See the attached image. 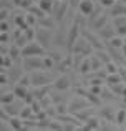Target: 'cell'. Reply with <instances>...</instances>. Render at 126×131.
Wrapping results in <instances>:
<instances>
[{"mask_svg": "<svg viewBox=\"0 0 126 131\" xmlns=\"http://www.w3.org/2000/svg\"><path fill=\"white\" fill-rule=\"evenodd\" d=\"M116 28V35L126 37V15H118L113 17V22H111Z\"/></svg>", "mask_w": 126, "mask_h": 131, "instance_id": "obj_11", "label": "cell"}, {"mask_svg": "<svg viewBox=\"0 0 126 131\" xmlns=\"http://www.w3.org/2000/svg\"><path fill=\"white\" fill-rule=\"evenodd\" d=\"M37 40H38V42L48 50V48L52 47L53 40H55V32H53V28L38 27V28H37Z\"/></svg>", "mask_w": 126, "mask_h": 131, "instance_id": "obj_4", "label": "cell"}, {"mask_svg": "<svg viewBox=\"0 0 126 131\" xmlns=\"http://www.w3.org/2000/svg\"><path fill=\"white\" fill-rule=\"evenodd\" d=\"M15 95H17V98H20V100H25L27 98V95L30 93V86H23V85H18L17 83V86H15Z\"/></svg>", "mask_w": 126, "mask_h": 131, "instance_id": "obj_27", "label": "cell"}, {"mask_svg": "<svg viewBox=\"0 0 126 131\" xmlns=\"http://www.w3.org/2000/svg\"><path fill=\"white\" fill-rule=\"evenodd\" d=\"M38 27H45V28H55V17L45 15L38 18Z\"/></svg>", "mask_w": 126, "mask_h": 131, "instance_id": "obj_22", "label": "cell"}, {"mask_svg": "<svg viewBox=\"0 0 126 131\" xmlns=\"http://www.w3.org/2000/svg\"><path fill=\"white\" fill-rule=\"evenodd\" d=\"M124 129H126V123H124Z\"/></svg>", "mask_w": 126, "mask_h": 131, "instance_id": "obj_47", "label": "cell"}, {"mask_svg": "<svg viewBox=\"0 0 126 131\" xmlns=\"http://www.w3.org/2000/svg\"><path fill=\"white\" fill-rule=\"evenodd\" d=\"M45 51H47V48L38 40H33V42H28L22 48V55L20 57H35V55L42 57V55H45Z\"/></svg>", "mask_w": 126, "mask_h": 131, "instance_id": "obj_5", "label": "cell"}, {"mask_svg": "<svg viewBox=\"0 0 126 131\" xmlns=\"http://www.w3.org/2000/svg\"><path fill=\"white\" fill-rule=\"evenodd\" d=\"M43 63H45V68H47V70H53V68H56V60L52 57V55L43 57Z\"/></svg>", "mask_w": 126, "mask_h": 131, "instance_id": "obj_34", "label": "cell"}, {"mask_svg": "<svg viewBox=\"0 0 126 131\" xmlns=\"http://www.w3.org/2000/svg\"><path fill=\"white\" fill-rule=\"evenodd\" d=\"M0 40H2V43H8V40H10L8 32H2V35H0Z\"/></svg>", "mask_w": 126, "mask_h": 131, "instance_id": "obj_42", "label": "cell"}, {"mask_svg": "<svg viewBox=\"0 0 126 131\" xmlns=\"http://www.w3.org/2000/svg\"><path fill=\"white\" fill-rule=\"evenodd\" d=\"M20 118L22 119H30V118H37L35 111H33L32 105H25L22 108V111H20Z\"/></svg>", "mask_w": 126, "mask_h": 131, "instance_id": "obj_24", "label": "cell"}, {"mask_svg": "<svg viewBox=\"0 0 126 131\" xmlns=\"http://www.w3.org/2000/svg\"><path fill=\"white\" fill-rule=\"evenodd\" d=\"M90 58H91V68H93V71H98V70H101V68H105V63L95 53H93V57H90Z\"/></svg>", "mask_w": 126, "mask_h": 131, "instance_id": "obj_33", "label": "cell"}, {"mask_svg": "<svg viewBox=\"0 0 126 131\" xmlns=\"http://www.w3.org/2000/svg\"><path fill=\"white\" fill-rule=\"evenodd\" d=\"M18 85H23V86H32V78H30V73H23L22 77L17 81Z\"/></svg>", "mask_w": 126, "mask_h": 131, "instance_id": "obj_37", "label": "cell"}, {"mask_svg": "<svg viewBox=\"0 0 126 131\" xmlns=\"http://www.w3.org/2000/svg\"><path fill=\"white\" fill-rule=\"evenodd\" d=\"M106 23H110V13L103 12V13H100V15L91 22V27H93V30H96V32H98V30H101Z\"/></svg>", "mask_w": 126, "mask_h": 131, "instance_id": "obj_12", "label": "cell"}, {"mask_svg": "<svg viewBox=\"0 0 126 131\" xmlns=\"http://www.w3.org/2000/svg\"><path fill=\"white\" fill-rule=\"evenodd\" d=\"M8 8H3V7H2V12H0V17H2V20H7V18H8Z\"/></svg>", "mask_w": 126, "mask_h": 131, "instance_id": "obj_43", "label": "cell"}, {"mask_svg": "<svg viewBox=\"0 0 126 131\" xmlns=\"http://www.w3.org/2000/svg\"><path fill=\"white\" fill-rule=\"evenodd\" d=\"M86 106H91V101L88 98H85V96H80V95H75L73 98L70 100V103H68V113H76L80 111V110L86 108Z\"/></svg>", "mask_w": 126, "mask_h": 131, "instance_id": "obj_6", "label": "cell"}, {"mask_svg": "<svg viewBox=\"0 0 126 131\" xmlns=\"http://www.w3.org/2000/svg\"><path fill=\"white\" fill-rule=\"evenodd\" d=\"M100 115L103 116V119H108V121L114 123V118H116V110L113 106H103L100 110Z\"/></svg>", "mask_w": 126, "mask_h": 131, "instance_id": "obj_18", "label": "cell"}, {"mask_svg": "<svg viewBox=\"0 0 126 131\" xmlns=\"http://www.w3.org/2000/svg\"><path fill=\"white\" fill-rule=\"evenodd\" d=\"M73 65V58H71V53L68 55V57H65L62 61H60L58 65H56V70L62 71V73H65L66 70H70V67Z\"/></svg>", "mask_w": 126, "mask_h": 131, "instance_id": "obj_21", "label": "cell"}, {"mask_svg": "<svg viewBox=\"0 0 126 131\" xmlns=\"http://www.w3.org/2000/svg\"><path fill=\"white\" fill-rule=\"evenodd\" d=\"M13 3H15L18 8H23V10H28L30 7L33 5V0H13Z\"/></svg>", "mask_w": 126, "mask_h": 131, "instance_id": "obj_36", "label": "cell"}, {"mask_svg": "<svg viewBox=\"0 0 126 131\" xmlns=\"http://www.w3.org/2000/svg\"><path fill=\"white\" fill-rule=\"evenodd\" d=\"M30 78H32V86H43V85H52L55 83L56 78L50 73L47 68L43 70H35L30 71Z\"/></svg>", "mask_w": 126, "mask_h": 131, "instance_id": "obj_1", "label": "cell"}, {"mask_svg": "<svg viewBox=\"0 0 126 131\" xmlns=\"http://www.w3.org/2000/svg\"><path fill=\"white\" fill-rule=\"evenodd\" d=\"M76 70L80 71L81 75H88L90 71H93V68H91V58L90 57H85L83 60L80 61V65L76 67Z\"/></svg>", "mask_w": 126, "mask_h": 131, "instance_id": "obj_19", "label": "cell"}, {"mask_svg": "<svg viewBox=\"0 0 126 131\" xmlns=\"http://www.w3.org/2000/svg\"><path fill=\"white\" fill-rule=\"evenodd\" d=\"M108 45H110L111 48L121 50V48H123V45H124V37H121V35H114L113 38L108 40Z\"/></svg>", "mask_w": 126, "mask_h": 131, "instance_id": "obj_23", "label": "cell"}, {"mask_svg": "<svg viewBox=\"0 0 126 131\" xmlns=\"http://www.w3.org/2000/svg\"><path fill=\"white\" fill-rule=\"evenodd\" d=\"M121 55L124 57V60H126V43L123 45V48H121Z\"/></svg>", "mask_w": 126, "mask_h": 131, "instance_id": "obj_46", "label": "cell"}, {"mask_svg": "<svg viewBox=\"0 0 126 131\" xmlns=\"http://www.w3.org/2000/svg\"><path fill=\"white\" fill-rule=\"evenodd\" d=\"M0 83H2V86L8 83V78H7V75L3 73V70H2V75H0Z\"/></svg>", "mask_w": 126, "mask_h": 131, "instance_id": "obj_44", "label": "cell"}, {"mask_svg": "<svg viewBox=\"0 0 126 131\" xmlns=\"http://www.w3.org/2000/svg\"><path fill=\"white\" fill-rule=\"evenodd\" d=\"M8 128L10 129H23V119L20 116H12L8 119Z\"/></svg>", "mask_w": 126, "mask_h": 131, "instance_id": "obj_26", "label": "cell"}, {"mask_svg": "<svg viewBox=\"0 0 126 131\" xmlns=\"http://www.w3.org/2000/svg\"><path fill=\"white\" fill-rule=\"evenodd\" d=\"M75 116H76L78 119H80V121H86L88 118H90V116H93V108H91V106H86V108H83V110H80V111H76V113H73Z\"/></svg>", "mask_w": 126, "mask_h": 131, "instance_id": "obj_20", "label": "cell"}, {"mask_svg": "<svg viewBox=\"0 0 126 131\" xmlns=\"http://www.w3.org/2000/svg\"><path fill=\"white\" fill-rule=\"evenodd\" d=\"M2 108L5 110L10 116H20V111H22V108H18V106L15 105V101L8 103V105H2Z\"/></svg>", "mask_w": 126, "mask_h": 131, "instance_id": "obj_25", "label": "cell"}, {"mask_svg": "<svg viewBox=\"0 0 126 131\" xmlns=\"http://www.w3.org/2000/svg\"><path fill=\"white\" fill-rule=\"evenodd\" d=\"M17 98L15 91H7V93H2V98H0V101H2V105H8V103H13Z\"/></svg>", "mask_w": 126, "mask_h": 131, "instance_id": "obj_31", "label": "cell"}, {"mask_svg": "<svg viewBox=\"0 0 126 131\" xmlns=\"http://www.w3.org/2000/svg\"><path fill=\"white\" fill-rule=\"evenodd\" d=\"M71 53H75V55H81V57H88V55H93V53H95V47H93V45H91L90 42H88L86 37L81 35L80 38L76 40V43H75L73 51H71Z\"/></svg>", "mask_w": 126, "mask_h": 131, "instance_id": "obj_3", "label": "cell"}, {"mask_svg": "<svg viewBox=\"0 0 126 131\" xmlns=\"http://www.w3.org/2000/svg\"><path fill=\"white\" fill-rule=\"evenodd\" d=\"M105 68L108 70V73H118V71H120V67H118V63L114 60H111L110 63H106V65H105Z\"/></svg>", "mask_w": 126, "mask_h": 131, "instance_id": "obj_38", "label": "cell"}, {"mask_svg": "<svg viewBox=\"0 0 126 131\" xmlns=\"http://www.w3.org/2000/svg\"><path fill=\"white\" fill-rule=\"evenodd\" d=\"M123 77H121V73L118 71V73H108V77H106V83L110 85H116V83H123Z\"/></svg>", "mask_w": 126, "mask_h": 131, "instance_id": "obj_28", "label": "cell"}, {"mask_svg": "<svg viewBox=\"0 0 126 131\" xmlns=\"http://www.w3.org/2000/svg\"><path fill=\"white\" fill-rule=\"evenodd\" d=\"M2 32H10L8 30V22H7V20H2Z\"/></svg>", "mask_w": 126, "mask_h": 131, "instance_id": "obj_45", "label": "cell"}, {"mask_svg": "<svg viewBox=\"0 0 126 131\" xmlns=\"http://www.w3.org/2000/svg\"><path fill=\"white\" fill-rule=\"evenodd\" d=\"M101 128V121H100V118L98 116H90V118L85 121V125H83V129H90V131H95V129H100Z\"/></svg>", "mask_w": 126, "mask_h": 131, "instance_id": "obj_17", "label": "cell"}, {"mask_svg": "<svg viewBox=\"0 0 126 131\" xmlns=\"http://www.w3.org/2000/svg\"><path fill=\"white\" fill-rule=\"evenodd\" d=\"M70 0H55V5H53V17H55L56 22H62L66 17V12L70 10Z\"/></svg>", "mask_w": 126, "mask_h": 131, "instance_id": "obj_7", "label": "cell"}, {"mask_svg": "<svg viewBox=\"0 0 126 131\" xmlns=\"http://www.w3.org/2000/svg\"><path fill=\"white\" fill-rule=\"evenodd\" d=\"M95 10H96L95 0H81L80 5H78V12H80V15H83V17H91L95 13Z\"/></svg>", "mask_w": 126, "mask_h": 131, "instance_id": "obj_10", "label": "cell"}, {"mask_svg": "<svg viewBox=\"0 0 126 131\" xmlns=\"http://www.w3.org/2000/svg\"><path fill=\"white\" fill-rule=\"evenodd\" d=\"M50 88H52V85H43V86H33L32 93L33 96H35L37 100H43L45 96L50 95Z\"/></svg>", "mask_w": 126, "mask_h": 131, "instance_id": "obj_16", "label": "cell"}, {"mask_svg": "<svg viewBox=\"0 0 126 131\" xmlns=\"http://www.w3.org/2000/svg\"><path fill=\"white\" fill-rule=\"evenodd\" d=\"M23 68L28 71H35V70H43L45 63H43V58L40 55L35 57H23Z\"/></svg>", "mask_w": 126, "mask_h": 131, "instance_id": "obj_8", "label": "cell"}, {"mask_svg": "<svg viewBox=\"0 0 126 131\" xmlns=\"http://www.w3.org/2000/svg\"><path fill=\"white\" fill-rule=\"evenodd\" d=\"M81 37V27H80V18H75L73 22L70 23V28H68V38H66V48H68V53L73 51V47L76 43V40Z\"/></svg>", "mask_w": 126, "mask_h": 131, "instance_id": "obj_2", "label": "cell"}, {"mask_svg": "<svg viewBox=\"0 0 126 131\" xmlns=\"http://www.w3.org/2000/svg\"><path fill=\"white\" fill-rule=\"evenodd\" d=\"M110 15L111 17L126 15V0H118V2L110 8Z\"/></svg>", "mask_w": 126, "mask_h": 131, "instance_id": "obj_15", "label": "cell"}, {"mask_svg": "<svg viewBox=\"0 0 126 131\" xmlns=\"http://www.w3.org/2000/svg\"><path fill=\"white\" fill-rule=\"evenodd\" d=\"M53 86H55V90H58V91H66V90H70V77H68L66 73H62L55 80Z\"/></svg>", "mask_w": 126, "mask_h": 131, "instance_id": "obj_13", "label": "cell"}, {"mask_svg": "<svg viewBox=\"0 0 126 131\" xmlns=\"http://www.w3.org/2000/svg\"><path fill=\"white\" fill-rule=\"evenodd\" d=\"M15 25L20 27V28H25L27 25V15H23V13H18V15H15Z\"/></svg>", "mask_w": 126, "mask_h": 131, "instance_id": "obj_35", "label": "cell"}, {"mask_svg": "<svg viewBox=\"0 0 126 131\" xmlns=\"http://www.w3.org/2000/svg\"><path fill=\"white\" fill-rule=\"evenodd\" d=\"M114 123H116L118 126H123L126 123V108L123 106V108L116 110V118H114Z\"/></svg>", "mask_w": 126, "mask_h": 131, "instance_id": "obj_29", "label": "cell"}, {"mask_svg": "<svg viewBox=\"0 0 126 131\" xmlns=\"http://www.w3.org/2000/svg\"><path fill=\"white\" fill-rule=\"evenodd\" d=\"M90 91L95 93V95H101L103 88H101V85H90Z\"/></svg>", "mask_w": 126, "mask_h": 131, "instance_id": "obj_41", "label": "cell"}, {"mask_svg": "<svg viewBox=\"0 0 126 131\" xmlns=\"http://www.w3.org/2000/svg\"><path fill=\"white\" fill-rule=\"evenodd\" d=\"M98 35L101 37V40H105V42H108L110 38H113L114 35H116V28H114V25L113 23H106V25L103 27L101 30H98Z\"/></svg>", "mask_w": 126, "mask_h": 131, "instance_id": "obj_14", "label": "cell"}, {"mask_svg": "<svg viewBox=\"0 0 126 131\" xmlns=\"http://www.w3.org/2000/svg\"><path fill=\"white\" fill-rule=\"evenodd\" d=\"M28 12H30V13H33V15H37V17H38V18H42V17L48 15V13H47L45 10H43L42 7L38 5V3H33V5H32V7H30V8H28Z\"/></svg>", "mask_w": 126, "mask_h": 131, "instance_id": "obj_30", "label": "cell"}, {"mask_svg": "<svg viewBox=\"0 0 126 131\" xmlns=\"http://www.w3.org/2000/svg\"><path fill=\"white\" fill-rule=\"evenodd\" d=\"M38 5L45 10L47 13L53 12V5H55V0H38Z\"/></svg>", "mask_w": 126, "mask_h": 131, "instance_id": "obj_32", "label": "cell"}, {"mask_svg": "<svg viewBox=\"0 0 126 131\" xmlns=\"http://www.w3.org/2000/svg\"><path fill=\"white\" fill-rule=\"evenodd\" d=\"M12 60L13 58L10 55H3L2 57V68H10L12 67Z\"/></svg>", "mask_w": 126, "mask_h": 131, "instance_id": "obj_39", "label": "cell"}, {"mask_svg": "<svg viewBox=\"0 0 126 131\" xmlns=\"http://www.w3.org/2000/svg\"><path fill=\"white\" fill-rule=\"evenodd\" d=\"M68 28H70V25H66V23H62V25L56 28V32H55V40H53V43H55L56 47H63V45L66 43Z\"/></svg>", "mask_w": 126, "mask_h": 131, "instance_id": "obj_9", "label": "cell"}, {"mask_svg": "<svg viewBox=\"0 0 126 131\" xmlns=\"http://www.w3.org/2000/svg\"><path fill=\"white\" fill-rule=\"evenodd\" d=\"M116 2H118V0H100V5L103 7V8H108V10H110Z\"/></svg>", "mask_w": 126, "mask_h": 131, "instance_id": "obj_40", "label": "cell"}]
</instances>
